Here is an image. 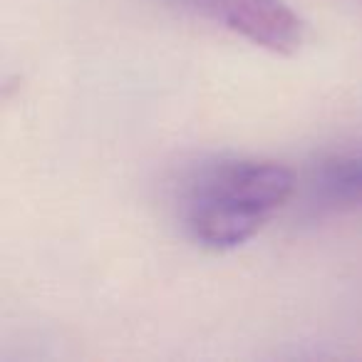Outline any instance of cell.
Returning <instances> with one entry per match:
<instances>
[{"instance_id": "cell-1", "label": "cell", "mask_w": 362, "mask_h": 362, "mask_svg": "<svg viewBox=\"0 0 362 362\" xmlns=\"http://www.w3.org/2000/svg\"><path fill=\"white\" fill-rule=\"evenodd\" d=\"M293 194L296 174L278 161H216L189 181L181 218L197 243L226 251L251 241Z\"/></svg>"}, {"instance_id": "cell-2", "label": "cell", "mask_w": 362, "mask_h": 362, "mask_svg": "<svg viewBox=\"0 0 362 362\" xmlns=\"http://www.w3.org/2000/svg\"><path fill=\"white\" fill-rule=\"evenodd\" d=\"M164 3L209 18L273 55H296L305 42V23L286 0H164Z\"/></svg>"}, {"instance_id": "cell-3", "label": "cell", "mask_w": 362, "mask_h": 362, "mask_svg": "<svg viewBox=\"0 0 362 362\" xmlns=\"http://www.w3.org/2000/svg\"><path fill=\"white\" fill-rule=\"evenodd\" d=\"M303 204L313 214L362 209V151L330 154L313 164L303 179Z\"/></svg>"}]
</instances>
